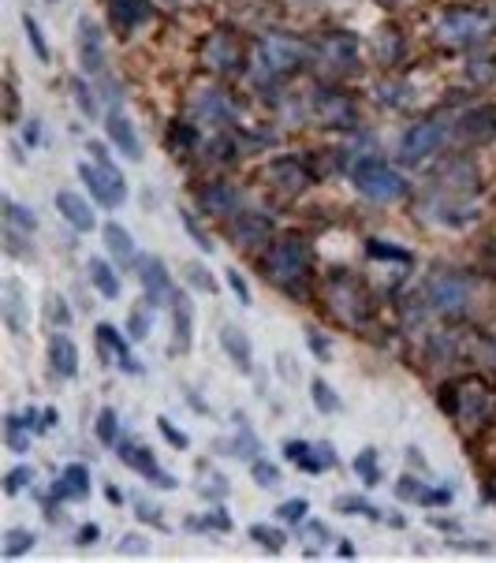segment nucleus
<instances>
[{"instance_id":"obj_15","label":"nucleus","mask_w":496,"mask_h":563,"mask_svg":"<svg viewBox=\"0 0 496 563\" xmlns=\"http://www.w3.org/2000/svg\"><path fill=\"white\" fill-rule=\"evenodd\" d=\"M317 120L325 127H351L355 124V105L344 94H317Z\"/></svg>"},{"instance_id":"obj_3","label":"nucleus","mask_w":496,"mask_h":563,"mask_svg":"<svg viewBox=\"0 0 496 563\" xmlns=\"http://www.w3.org/2000/svg\"><path fill=\"white\" fill-rule=\"evenodd\" d=\"M303 45L291 42V38H280V34H265L262 42L254 45V64L262 75L276 79V75H288L303 64Z\"/></svg>"},{"instance_id":"obj_9","label":"nucleus","mask_w":496,"mask_h":563,"mask_svg":"<svg viewBox=\"0 0 496 563\" xmlns=\"http://www.w3.org/2000/svg\"><path fill=\"white\" fill-rule=\"evenodd\" d=\"M116 444H120V459H124L127 467H135L138 474H142V478H150L157 489H172V485H176V478L157 467V459H153L142 444H135V440H116Z\"/></svg>"},{"instance_id":"obj_39","label":"nucleus","mask_w":496,"mask_h":563,"mask_svg":"<svg viewBox=\"0 0 496 563\" xmlns=\"http://www.w3.org/2000/svg\"><path fill=\"white\" fill-rule=\"evenodd\" d=\"M250 537L262 545V549H269V552H280L284 549V534L280 530H273V526H250Z\"/></svg>"},{"instance_id":"obj_17","label":"nucleus","mask_w":496,"mask_h":563,"mask_svg":"<svg viewBox=\"0 0 496 563\" xmlns=\"http://www.w3.org/2000/svg\"><path fill=\"white\" fill-rule=\"evenodd\" d=\"M235 243H243V247H262L273 239V220L265 217V213H243V217L235 220Z\"/></svg>"},{"instance_id":"obj_50","label":"nucleus","mask_w":496,"mask_h":563,"mask_svg":"<svg viewBox=\"0 0 496 563\" xmlns=\"http://www.w3.org/2000/svg\"><path fill=\"white\" fill-rule=\"evenodd\" d=\"M157 429H161V433H165V440H168V444H172V448H187V444H191V437H187V433H183V429H176V426H172V422H168V418H157Z\"/></svg>"},{"instance_id":"obj_5","label":"nucleus","mask_w":496,"mask_h":563,"mask_svg":"<svg viewBox=\"0 0 496 563\" xmlns=\"http://www.w3.org/2000/svg\"><path fill=\"white\" fill-rule=\"evenodd\" d=\"M426 303L437 314H463L470 306V284L455 273H437L426 284Z\"/></svg>"},{"instance_id":"obj_14","label":"nucleus","mask_w":496,"mask_h":563,"mask_svg":"<svg viewBox=\"0 0 496 563\" xmlns=\"http://www.w3.org/2000/svg\"><path fill=\"white\" fill-rule=\"evenodd\" d=\"M79 60H83V68L90 75L105 71V38H101L97 23H90L86 15L79 19Z\"/></svg>"},{"instance_id":"obj_28","label":"nucleus","mask_w":496,"mask_h":563,"mask_svg":"<svg viewBox=\"0 0 496 563\" xmlns=\"http://www.w3.org/2000/svg\"><path fill=\"white\" fill-rule=\"evenodd\" d=\"M86 493H90V470L79 467V463H71V467L60 474V481H56V496H60V500H83Z\"/></svg>"},{"instance_id":"obj_46","label":"nucleus","mask_w":496,"mask_h":563,"mask_svg":"<svg viewBox=\"0 0 496 563\" xmlns=\"http://www.w3.org/2000/svg\"><path fill=\"white\" fill-rule=\"evenodd\" d=\"M187 280H191V288H198V291L217 288V284H213V276L206 273V265H198V261H187Z\"/></svg>"},{"instance_id":"obj_12","label":"nucleus","mask_w":496,"mask_h":563,"mask_svg":"<svg viewBox=\"0 0 496 563\" xmlns=\"http://www.w3.org/2000/svg\"><path fill=\"white\" fill-rule=\"evenodd\" d=\"M355 56H359V42L351 34H329L317 49V60L332 71H347L355 64Z\"/></svg>"},{"instance_id":"obj_13","label":"nucleus","mask_w":496,"mask_h":563,"mask_svg":"<svg viewBox=\"0 0 496 563\" xmlns=\"http://www.w3.org/2000/svg\"><path fill=\"white\" fill-rule=\"evenodd\" d=\"M459 135L467 138L470 146H482V142L496 138V109L478 105V109L463 112V116H459Z\"/></svg>"},{"instance_id":"obj_47","label":"nucleus","mask_w":496,"mask_h":563,"mask_svg":"<svg viewBox=\"0 0 496 563\" xmlns=\"http://www.w3.org/2000/svg\"><path fill=\"white\" fill-rule=\"evenodd\" d=\"M336 508L347 511V515H366V519H377V508H370L366 500H355V496H340Z\"/></svg>"},{"instance_id":"obj_36","label":"nucleus","mask_w":496,"mask_h":563,"mask_svg":"<svg viewBox=\"0 0 496 563\" xmlns=\"http://www.w3.org/2000/svg\"><path fill=\"white\" fill-rule=\"evenodd\" d=\"M400 496L403 500H422V504H448V500H452V493H429V489H422V485H414L411 478H403Z\"/></svg>"},{"instance_id":"obj_8","label":"nucleus","mask_w":496,"mask_h":563,"mask_svg":"<svg viewBox=\"0 0 496 563\" xmlns=\"http://www.w3.org/2000/svg\"><path fill=\"white\" fill-rule=\"evenodd\" d=\"M284 455H288L295 467L310 470V474H321V470L336 467V448H332V444H306V440H288V444H284Z\"/></svg>"},{"instance_id":"obj_18","label":"nucleus","mask_w":496,"mask_h":563,"mask_svg":"<svg viewBox=\"0 0 496 563\" xmlns=\"http://www.w3.org/2000/svg\"><path fill=\"white\" fill-rule=\"evenodd\" d=\"M105 131H109V142L120 153H124L127 161H138V157H142V142H138V131H135V124H131L127 116L112 112L109 124H105Z\"/></svg>"},{"instance_id":"obj_21","label":"nucleus","mask_w":496,"mask_h":563,"mask_svg":"<svg viewBox=\"0 0 496 563\" xmlns=\"http://www.w3.org/2000/svg\"><path fill=\"white\" fill-rule=\"evenodd\" d=\"M485 411H489V392H485V385L482 381H467L463 392H459L455 414H459L463 422H478V418H485Z\"/></svg>"},{"instance_id":"obj_52","label":"nucleus","mask_w":496,"mask_h":563,"mask_svg":"<svg viewBox=\"0 0 496 563\" xmlns=\"http://www.w3.org/2000/svg\"><path fill=\"white\" fill-rule=\"evenodd\" d=\"M228 288H232L235 295H239V303H243V306H250V303H254V299H250L247 280H243V276H239V269H228Z\"/></svg>"},{"instance_id":"obj_20","label":"nucleus","mask_w":496,"mask_h":563,"mask_svg":"<svg viewBox=\"0 0 496 563\" xmlns=\"http://www.w3.org/2000/svg\"><path fill=\"white\" fill-rule=\"evenodd\" d=\"M202 56H206V64L213 71H239V45L228 34H213Z\"/></svg>"},{"instance_id":"obj_30","label":"nucleus","mask_w":496,"mask_h":563,"mask_svg":"<svg viewBox=\"0 0 496 563\" xmlns=\"http://www.w3.org/2000/svg\"><path fill=\"white\" fill-rule=\"evenodd\" d=\"M86 273H90V284H94L105 299H120V276L112 273V265L105 258H90L86 265Z\"/></svg>"},{"instance_id":"obj_10","label":"nucleus","mask_w":496,"mask_h":563,"mask_svg":"<svg viewBox=\"0 0 496 563\" xmlns=\"http://www.w3.org/2000/svg\"><path fill=\"white\" fill-rule=\"evenodd\" d=\"M142 288H146V299L153 306L176 303V288H172V276H168L165 261L161 258H142Z\"/></svg>"},{"instance_id":"obj_32","label":"nucleus","mask_w":496,"mask_h":563,"mask_svg":"<svg viewBox=\"0 0 496 563\" xmlns=\"http://www.w3.org/2000/svg\"><path fill=\"white\" fill-rule=\"evenodd\" d=\"M153 329V303L150 299H142V303L131 310V321H127V332H131V340H146Z\"/></svg>"},{"instance_id":"obj_35","label":"nucleus","mask_w":496,"mask_h":563,"mask_svg":"<svg viewBox=\"0 0 496 563\" xmlns=\"http://www.w3.org/2000/svg\"><path fill=\"white\" fill-rule=\"evenodd\" d=\"M176 347L187 351L191 347V303L176 299Z\"/></svg>"},{"instance_id":"obj_54","label":"nucleus","mask_w":496,"mask_h":563,"mask_svg":"<svg viewBox=\"0 0 496 563\" xmlns=\"http://www.w3.org/2000/svg\"><path fill=\"white\" fill-rule=\"evenodd\" d=\"M183 220H187V232L194 235V243H198V247H202V250H213V243H209L206 235H202V228H198V224H194L191 217H183Z\"/></svg>"},{"instance_id":"obj_48","label":"nucleus","mask_w":496,"mask_h":563,"mask_svg":"<svg viewBox=\"0 0 496 563\" xmlns=\"http://www.w3.org/2000/svg\"><path fill=\"white\" fill-rule=\"evenodd\" d=\"M306 511H310V504H306V500H284L276 515H280L284 522H303V519H306Z\"/></svg>"},{"instance_id":"obj_33","label":"nucleus","mask_w":496,"mask_h":563,"mask_svg":"<svg viewBox=\"0 0 496 563\" xmlns=\"http://www.w3.org/2000/svg\"><path fill=\"white\" fill-rule=\"evenodd\" d=\"M150 15V4L146 0H120V8H116V23L124 30H131L135 23H142Z\"/></svg>"},{"instance_id":"obj_42","label":"nucleus","mask_w":496,"mask_h":563,"mask_svg":"<svg viewBox=\"0 0 496 563\" xmlns=\"http://www.w3.org/2000/svg\"><path fill=\"white\" fill-rule=\"evenodd\" d=\"M250 474H254V481H258L262 489H273V485H280V467H273V463H265V459H254V467H250Z\"/></svg>"},{"instance_id":"obj_37","label":"nucleus","mask_w":496,"mask_h":563,"mask_svg":"<svg viewBox=\"0 0 496 563\" xmlns=\"http://www.w3.org/2000/svg\"><path fill=\"white\" fill-rule=\"evenodd\" d=\"M34 541H38V537L30 534V530H8V534H4V556H23V552H30L34 549Z\"/></svg>"},{"instance_id":"obj_24","label":"nucleus","mask_w":496,"mask_h":563,"mask_svg":"<svg viewBox=\"0 0 496 563\" xmlns=\"http://www.w3.org/2000/svg\"><path fill=\"white\" fill-rule=\"evenodd\" d=\"M194 116L202 124H228L232 120V105L224 101L221 90H206V94H198V101H194Z\"/></svg>"},{"instance_id":"obj_49","label":"nucleus","mask_w":496,"mask_h":563,"mask_svg":"<svg viewBox=\"0 0 496 563\" xmlns=\"http://www.w3.org/2000/svg\"><path fill=\"white\" fill-rule=\"evenodd\" d=\"M27 481H34V470L30 467H15L8 470V478H4V493H19Z\"/></svg>"},{"instance_id":"obj_25","label":"nucleus","mask_w":496,"mask_h":563,"mask_svg":"<svg viewBox=\"0 0 496 563\" xmlns=\"http://www.w3.org/2000/svg\"><path fill=\"white\" fill-rule=\"evenodd\" d=\"M105 247H109V254L120 265H135V239H131V232H127L124 224H116V220H109L105 224Z\"/></svg>"},{"instance_id":"obj_29","label":"nucleus","mask_w":496,"mask_h":563,"mask_svg":"<svg viewBox=\"0 0 496 563\" xmlns=\"http://www.w3.org/2000/svg\"><path fill=\"white\" fill-rule=\"evenodd\" d=\"M269 176H273L288 194H299L303 187H310V172H306L299 161H276V165L269 168Z\"/></svg>"},{"instance_id":"obj_51","label":"nucleus","mask_w":496,"mask_h":563,"mask_svg":"<svg viewBox=\"0 0 496 563\" xmlns=\"http://www.w3.org/2000/svg\"><path fill=\"white\" fill-rule=\"evenodd\" d=\"M400 53V38H396V30H381V38H377V56L385 60V56H396Z\"/></svg>"},{"instance_id":"obj_34","label":"nucleus","mask_w":496,"mask_h":563,"mask_svg":"<svg viewBox=\"0 0 496 563\" xmlns=\"http://www.w3.org/2000/svg\"><path fill=\"white\" fill-rule=\"evenodd\" d=\"M4 220H8V228H19V232H34L38 228V217L30 209L15 206L12 198H4Z\"/></svg>"},{"instance_id":"obj_38","label":"nucleus","mask_w":496,"mask_h":563,"mask_svg":"<svg viewBox=\"0 0 496 563\" xmlns=\"http://www.w3.org/2000/svg\"><path fill=\"white\" fill-rule=\"evenodd\" d=\"M310 388H314V407H317V411H321V414H336V411H340V396H336V392H332V388L325 385L321 377H317Z\"/></svg>"},{"instance_id":"obj_11","label":"nucleus","mask_w":496,"mask_h":563,"mask_svg":"<svg viewBox=\"0 0 496 563\" xmlns=\"http://www.w3.org/2000/svg\"><path fill=\"white\" fill-rule=\"evenodd\" d=\"M329 306L340 317H344L347 325H359V321H366V299H362V291L355 288V284H347V280H336V284H332Z\"/></svg>"},{"instance_id":"obj_55","label":"nucleus","mask_w":496,"mask_h":563,"mask_svg":"<svg viewBox=\"0 0 496 563\" xmlns=\"http://www.w3.org/2000/svg\"><path fill=\"white\" fill-rule=\"evenodd\" d=\"M97 534H101V530H97V526H83V530H79V545H94V541H97Z\"/></svg>"},{"instance_id":"obj_7","label":"nucleus","mask_w":496,"mask_h":563,"mask_svg":"<svg viewBox=\"0 0 496 563\" xmlns=\"http://www.w3.org/2000/svg\"><path fill=\"white\" fill-rule=\"evenodd\" d=\"M444 142V127L441 124H414L403 131L400 138V161L403 165H422V161H429L433 153L441 150Z\"/></svg>"},{"instance_id":"obj_26","label":"nucleus","mask_w":496,"mask_h":563,"mask_svg":"<svg viewBox=\"0 0 496 563\" xmlns=\"http://www.w3.org/2000/svg\"><path fill=\"white\" fill-rule=\"evenodd\" d=\"M97 344L105 347L112 358H116V366H124L127 373H138V362H135V355L127 351V344H124V336L120 332L112 329V325H97Z\"/></svg>"},{"instance_id":"obj_19","label":"nucleus","mask_w":496,"mask_h":563,"mask_svg":"<svg viewBox=\"0 0 496 563\" xmlns=\"http://www.w3.org/2000/svg\"><path fill=\"white\" fill-rule=\"evenodd\" d=\"M0 310H4V321L12 332L27 329V299H23V284L19 280H4L0 288Z\"/></svg>"},{"instance_id":"obj_44","label":"nucleus","mask_w":496,"mask_h":563,"mask_svg":"<svg viewBox=\"0 0 496 563\" xmlns=\"http://www.w3.org/2000/svg\"><path fill=\"white\" fill-rule=\"evenodd\" d=\"M467 71H470V79H478V83H489V79L496 75L493 56H470Z\"/></svg>"},{"instance_id":"obj_2","label":"nucleus","mask_w":496,"mask_h":563,"mask_svg":"<svg viewBox=\"0 0 496 563\" xmlns=\"http://www.w3.org/2000/svg\"><path fill=\"white\" fill-rule=\"evenodd\" d=\"M489 30H493V23H489L485 12L459 8V12H448L441 23H437V38H441V45H448V49H467V45L485 42Z\"/></svg>"},{"instance_id":"obj_22","label":"nucleus","mask_w":496,"mask_h":563,"mask_svg":"<svg viewBox=\"0 0 496 563\" xmlns=\"http://www.w3.org/2000/svg\"><path fill=\"white\" fill-rule=\"evenodd\" d=\"M49 362H53V370L60 377H75L79 373V347L71 344V336L56 332L53 340H49Z\"/></svg>"},{"instance_id":"obj_4","label":"nucleus","mask_w":496,"mask_h":563,"mask_svg":"<svg viewBox=\"0 0 496 563\" xmlns=\"http://www.w3.org/2000/svg\"><path fill=\"white\" fill-rule=\"evenodd\" d=\"M306 269H310V243L299 239V235H288L269 250V276L280 280V284H291V280L306 276Z\"/></svg>"},{"instance_id":"obj_53","label":"nucleus","mask_w":496,"mask_h":563,"mask_svg":"<svg viewBox=\"0 0 496 563\" xmlns=\"http://www.w3.org/2000/svg\"><path fill=\"white\" fill-rule=\"evenodd\" d=\"M15 112H19V97H15L12 83H8L4 86V120H8V124H15Z\"/></svg>"},{"instance_id":"obj_6","label":"nucleus","mask_w":496,"mask_h":563,"mask_svg":"<svg viewBox=\"0 0 496 563\" xmlns=\"http://www.w3.org/2000/svg\"><path fill=\"white\" fill-rule=\"evenodd\" d=\"M79 176H83L90 194H94L105 209H116L127 202V183L112 165H90V161H83V165H79Z\"/></svg>"},{"instance_id":"obj_23","label":"nucleus","mask_w":496,"mask_h":563,"mask_svg":"<svg viewBox=\"0 0 496 563\" xmlns=\"http://www.w3.org/2000/svg\"><path fill=\"white\" fill-rule=\"evenodd\" d=\"M221 347L228 351V358H232V362L243 373L254 370V347H250L247 332H239V329H232V325H224V329H221Z\"/></svg>"},{"instance_id":"obj_56","label":"nucleus","mask_w":496,"mask_h":563,"mask_svg":"<svg viewBox=\"0 0 496 563\" xmlns=\"http://www.w3.org/2000/svg\"><path fill=\"white\" fill-rule=\"evenodd\" d=\"M124 552H146V545H142V537H124Z\"/></svg>"},{"instance_id":"obj_43","label":"nucleus","mask_w":496,"mask_h":563,"mask_svg":"<svg viewBox=\"0 0 496 563\" xmlns=\"http://www.w3.org/2000/svg\"><path fill=\"white\" fill-rule=\"evenodd\" d=\"M355 470H359L362 478H366V485H377V481H381V470H377V452H373V448H366V452L355 459Z\"/></svg>"},{"instance_id":"obj_27","label":"nucleus","mask_w":496,"mask_h":563,"mask_svg":"<svg viewBox=\"0 0 496 563\" xmlns=\"http://www.w3.org/2000/svg\"><path fill=\"white\" fill-rule=\"evenodd\" d=\"M202 209L213 213V217H232L235 209H239V191L228 187V183H217V187H209L202 194Z\"/></svg>"},{"instance_id":"obj_45","label":"nucleus","mask_w":496,"mask_h":563,"mask_svg":"<svg viewBox=\"0 0 496 563\" xmlns=\"http://www.w3.org/2000/svg\"><path fill=\"white\" fill-rule=\"evenodd\" d=\"M97 437H101V444H116V411L112 407L97 414Z\"/></svg>"},{"instance_id":"obj_31","label":"nucleus","mask_w":496,"mask_h":563,"mask_svg":"<svg viewBox=\"0 0 496 563\" xmlns=\"http://www.w3.org/2000/svg\"><path fill=\"white\" fill-rule=\"evenodd\" d=\"M4 440H8V448H12V452H27L30 448V422L27 418L8 414V422H4Z\"/></svg>"},{"instance_id":"obj_1","label":"nucleus","mask_w":496,"mask_h":563,"mask_svg":"<svg viewBox=\"0 0 496 563\" xmlns=\"http://www.w3.org/2000/svg\"><path fill=\"white\" fill-rule=\"evenodd\" d=\"M351 179H355L359 194H366V198H373V202H400L403 194H407V179H403L392 165L377 161V157L359 161L355 172H351Z\"/></svg>"},{"instance_id":"obj_16","label":"nucleus","mask_w":496,"mask_h":563,"mask_svg":"<svg viewBox=\"0 0 496 563\" xmlns=\"http://www.w3.org/2000/svg\"><path fill=\"white\" fill-rule=\"evenodd\" d=\"M56 209H60V217L68 220L75 232H90L97 224L94 213H90V202L75 191H56Z\"/></svg>"},{"instance_id":"obj_40","label":"nucleus","mask_w":496,"mask_h":563,"mask_svg":"<svg viewBox=\"0 0 496 563\" xmlns=\"http://www.w3.org/2000/svg\"><path fill=\"white\" fill-rule=\"evenodd\" d=\"M23 30H27V42L34 45L38 60H49V45H45L42 27H38V19H34V15H23Z\"/></svg>"},{"instance_id":"obj_41","label":"nucleus","mask_w":496,"mask_h":563,"mask_svg":"<svg viewBox=\"0 0 496 563\" xmlns=\"http://www.w3.org/2000/svg\"><path fill=\"white\" fill-rule=\"evenodd\" d=\"M71 90H75V105H79V112L83 116H97V97H94V90L83 83V79H75L71 83Z\"/></svg>"},{"instance_id":"obj_57","label":"nucleus","mask_w":496,"mask_h":563,"mask_svg":"<svg viewBox=\"0 0 496 563\" xmlns=\"http://www.w3.org/2000/svg\"><path fill=\"white\" fill-rule=\"evenodd\" d=\"M53 317H56V321H64V325H68V306H64V299H56Z\"/></svg>"}]
</instances>
